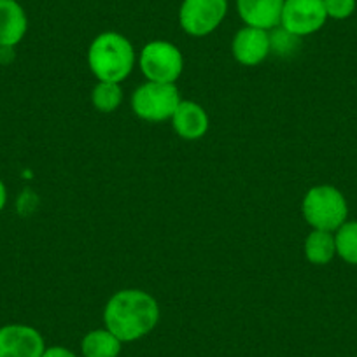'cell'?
Instances as JSON below:
<instances>
[{"mask_svg":"<svg viewBox=\"0 0 357 357\" xmlns=\"http://www.w3.org/2000/svg\"><path fill=\"white\" fill-rule=\"evenodd\" d=\"M160 321V307L151 294L139 289L116 293L104 310L105 328L123 343L144 338L156 328Z\"/></svg>","mask_w":357,"mask_h":357,"instance_id":"6da1fadb","label":"cell"},{"mask_svg":"<svg viewBox=\"0 0 357 357\" xmlns=\"http://www.w3.org/2000/svg\"><path fill=\"white\" fill-rule=\"evenodd\" d=\"M88 63L98 81L121 82L132 72L135 51L132 43L121 33L104 32L89 46Z\"/></svg>","mask_w":357,"mask_h":357,"instance_id":"7a4b0ae2","label":"cell"},{"mask_svg":"<svg viewBox=\"0 0 357 357\" xmlns=\"http://www.w3.org/2000/svg\"><path fill=\"white\" fill-rule=\"evenodd\" d=\"M305 221L314 229L335 233L349 218L345 197L335 186H315L303 198Z\"/></svg>","mask_w":357,"mask_h":357,"instance_id":"3957f363","label":"cell"},{"mask_svg":"<svg viewBox=\"0 0 357 357\" xmlns=\"http://www.w3.org/2000/svg\"><path fill=\"white\" fill-rule=\"evenodd\" d=\"M178 104H181V95L177 86L167 82H146L135 89L132 97L133 112L140 119L154 123L172 119Z\"/></svg>","mask_w":357,"mask_h":357,"instance_id":"277c9868","label":"cell"},{"mask_svg":"<svg viewBox=\"0 0 357 357\" xmlns=\"http://www.w3.org/2000/svg\"><path fill=\"white\" fill-rule=\"evenodd\" d=\"M183 54L174 44L165 40H153L146 44L140 53V68L153 82L174 84L183 74Z\"/></svg>","mask_w":357,"mask_h":357,"instance_id":"5b68a950","label":"cell"},{"mask_svg":"<svg viewBox=\"0 0 357 357\" xmlns=\"http://www.w3.org/2000/svg\"><path fill=\"white\" fill-rule=\"evenodd\" d=\"M228 13V0H183L178 23L188 36L205 37L214 32Z\"/></svg>","mask_w":357,"mask_h":357,"instance_id":"8992f818","label":"cell"},{"mask_svg":"<svg viewBox=\"0 0 357 357\" xmlns=\"http://www.w3.org/2000/svg\"><path fill=\"white\" fill-rule=\"evenodd\" d=\"M326 20L328 13L322 0H286L280 26L296 37H307L319 32Z\"/></svg>","mask_w":357,"mask_h":357,"instance_id":"52a82bcc","label":"cell"},{"mask_svg":"<svg viewBox=\"0 0 357 357\" xmlns=\"http://www.w3.org/2000/svg\"><path fill=\"white\" fill-rule=\"evenodd\" d=\"M43 335L32 326L8 324L0 328V357H43Z\"/></svg>","mask_w":357,"mask_h":357,"instance_id":"ba28073f","label":"cell"},{"mask_svg":"<svg viewBox=\"0 0 357 357\" xmlns=\"http://www.w3.org/2000/svg\"><path fill=\"white\" fill-rule=\"evenodd\" d=\"M233 56L238 63L254 67L261 63L272 51L270 44V33L268 30L254 29V26H243L238 30L231 44Z\"/></svg>","mask_w":357,"mask_h":357,"instance_id":"9c48e42d","label":"cell"},{"mask_svg":"<svg viewBox=\"0 0 357 357\" xmlns=\"http://www.w3.org/2000/svg\"><path fill=\"white\" fill-rule=\"evenodd\" d=\"M286 0H236V9L245 23L261 30H273L280 25Z\"/></svg>","mask_w":357,"mask_h":357,"instance_id":"30bf717a","label":"cell"},{"mask_svg":"<svg viewBox=\"0 0 357 357\" xmlns=\"http://www.w3.org/2000/svg\"><path fill=\"white\" fill-rule=\"evenodd\" d=\"M26 29L29 20L18 0H0V47L11 50L22 43Z\"/></svg>","mask_w":357,"mask_h":357,"instance_id":"8fae6325","label":"cell"},{"mask_svg":"<svg viewBox=\"0 0 357 357\" xmlns=\"http://www.w3.org/2000/svg\"><path fill=\"white\" fill-rule=\"evenodd\" d=\"M172 126L178 137L186 140H198L207 133L208 116L202 105L195 102H181L172 116Z\"/></svg>","mask_w":357,"mask_h":357,"instance_id":"7c38bea8","label":"cell"},{"mask_svg":"<svg viewBox=\"0 0 357 357\" xmlns=\"http://www.w3.org/2000/svg\"><path fill=\"white\" fill-rule=\"evenodd\" d=\"M123 342L107 328L93 329L82 338L81 352L84 357H118Z\"/></svg>","mask_w":357,"mask_h":357,"instance_id":"4fadbf2b","label":"cell"},{"mask_svg":"<svg viewBox=\"0 0 357 357\" xmlns=\"http://www.w3.org/2000/svg\"><path fill=\"white\" fill-rule=\"evenodd\" d=\"M305 256L312 264H328L336 256L335 235L331 231L314 229L305 240Z\"/></svg>","mask_w":357,"mask_h":357,"instance_id":"5bb4252c","label":"cell"},{"mask_svg":"<svg viewBox=\"0 0 357 357\" xmlns=\"http://www.w3.org/2000/svg\"><path fill=\"white\" fill-rule=\"evenodd\" d=\"M336 254L345 263L357 266V221H345L335 231Z\"/></svg>","mask_w":357,"mask_h":357,"instance_id":"9a60e30c","label":"cell"},{"mask_svg":"<svg viewBox=\"0 0 357 357\" xmlns=\"http://www.w3.org/2000/svg\"><path fill=\"white\" fill-rule=\"evenodd\" d=\"M123 100V89L119 82L100 81L91 93V102L100 112H114Z\"/></svg>","mask_w":357,"mask_h":357,"instance_id":"2e32d148","label":"cell"},{"mask_svg":"<svg viewBox=\"0 0 357 357\" xmlns=\"http://www.w3.org/2000/svg\"><path fill=\"white\" fill-rule=\"evenodd\" d=\"M328 18L347 20L356 13L357 0H322Z\"/></svg>","mask_w":357,"mask_h":357,"instance_id":"e0dca14e","label":"cell"},{"mask_svg":"<svg viewBox=\"0 0 357 357\" xmlns=\"http://www.w3.org/2000/svg\"><path fill=\"white\" fill-rule=\"evenodd\" d=\"M270 44H272V50H275L280 54L293 53L298 44H300V37L293 36V33H289L280 26L279 30H275L273 36H270Z\"/></svg>","mask_w":357,"mask_h":357,"instance_id":"ac0fdd59","label":"cell"},{"mask_svg":"<svg viewBox=\"0 0 357 357\" xmlns=\"http://www.w3.org/2000/svg\"><path fill=\"white\" fill-rule=\"evenodd\" d=\"M43 357H77L72 350L65 349V347H50V349L44 350Z\"/></svg>","mask_w":357,"mask_h":357,"instance_id":"d6986e66","label":"cell"},{"mask_svg":"<svg viewBox=\"0 0 357 357\" xmlns=\"http://www.w3.org/2000/svg\"><path fill=\"white\" fill-rule=\"evenodd\" d=\"M6 202H8V190H6L4 183H2V181H0V212L4 211Z\"/></svg>","mask_w":357,"mask_h":357,"instance_id":"ffe728a7","label":"cell"}]
</instances>
